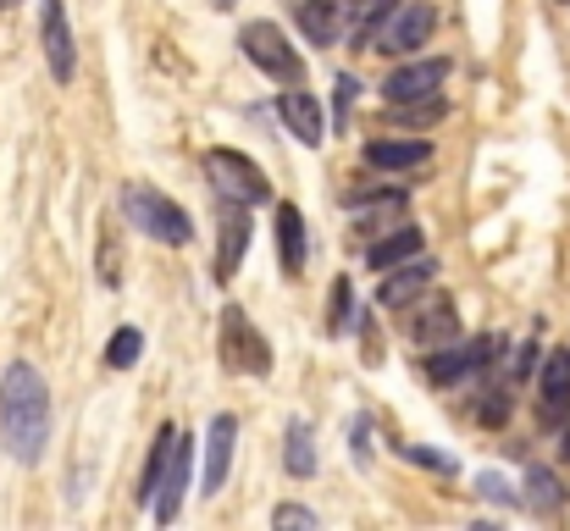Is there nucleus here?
Masks as SVG:
<instances>
[{
  "mask_svg": "<svg viewBox=\"0 0 570 531\" xmlns=\"http://www.w3.org/2000/svg\"><path fill=\"white\" fill-rule=\"evenodd\" d=\"M0 437L22 465H33L50 443V387L28 360H11L0 376Z\"/></svg>",
  "mask_w": 570,
  "mask_h": 531,
  "instance_id": "1",
  "label": "nucleus"
},
{
  "mask_svg": "<svg viewBox=\"0 0 570 531\" xmlns=\"http://www.w3.org/2000/svg\"><path fill=\"white\" fill-rule=\"evenodd\" d=\"M122 216H128L145 238L173 244V249H184V244L194 238L189 210H184L178 199H167L161 188H150V183H128V188H122Z\"/></svg>",
  "mask_w": 570,
  "mask_h": 531,
  "instance_id": "2",
  "label": "nucleus"
},
{
  "mask_svg": "<svg viewBox=\"0 0 570 531\" xmlns=\"http://www.w3.org/2000/svg\"><path fill=\"white\" fill-rule=\"evenodd\" d=\"M432 33H438V6L432 0H399L377 22V33L366 39V50H377V56H415L421 45H432Z\"/></svg>",
  "mask_w": 570,
  "mask_h": 531,
  "instance_id": "3",
  "label": "nucleus"
},
{
  "mask_svg": "<svg viewBox=\"0 0 570 531\" xmlns=\"http://www.w3.org/2000/svg\"><path fill=\"white\" fill-rule=\"evenodd\" d=\"M205 177H210L216 199H233V205H249V210L272 199V177L261 173L244 150H210L205 156Z\"/></svg>",
  "mask_w": 570,
  "mask_h": 531,
  "instance_id": "4",
  "label": "nucleus"
},
{
  "mask_svg": "<svg viewBox=\"0 0 570 531\" xmlns=\"http://www.w3.org/2000/svg\"><path fill=\"white\" fill-rule=\"evenodd\" d=\"M238 45H244V56H249L266 78H277V83H305V61H299V50L288 45V33H283L277 22H249V28L238 33Z\"/></svg>",
  "mask_w": 570,
  "mask_h": 531,
  "instance_id": "5",
  "label": "nucleus"
},
{
  "mask_svg": "<svg viewBox=\"0 0 570 531\" xmlns=\"http://www.w3.org/2000/svg\"><path fill=\"white\" fill-rule=\"evenodd\" d=\"M222 365H227V371H249V376H266V371H272L266 338L249 327V316H244L238 305L222 311Z\"/></svg>",
  "mask_w": 570,
  "mask_h": 531,
  "instance_id": "6",
  "label": "nucleus"
},
{
  "mask_svg": "<svg viewBox=\"0 0 570 531\" xmlns=\"http://www.w3.org/2000/svg\"><path fill=\"white\" fill-rule=\"evenodd\" d=\"M39 39H45L50 78L72 83L78 78V45H72V28H67V0H39Z\"/></svg>",
  "mask_w": 570,
  "mask_h": 531,
  "instance_id": "7",
  "label": "nucleus"
},
{
  "mask_svg": "<svg viewBox=\"0 0 570 531\" xmlns=\"http://www.w3.org/2000/svg\"><path fill=\"white\" fill-rule=\"evenodd\" d=\"M432 283H438V260L410 255V260H399V266H387V272H382L377 305H382V311H404V305H415Z\"/></svg>",
  "mask_w": 570,
  "mask_h": 531,
  "instance_id": "8",
  "label": "nucleus"
},
{
  "mask_svg": "<svg viewBox=\"0 0 570 531\" xmlns=\"http://www.w3.org/2000/svg\"><path fill=\"white\" fill-rule=\"evenodd\" d=\"M216 222H222V238H216V283H233L238 277V260H244V244H249V205H233V199H216Z\"/></svg>",
  "mask_w": 570,
  "mask_h": 531,
  "instance_id": "9",
  "label": "nucleus"
},
{
  "mask_svg": "<svg viewBox=\"0 0 570 531\" xmlns=\"http://www.w3.org/2000/svg\"><path fill=\"white\" fill-rule=\"evenodd\" d=\"M493 350H499V338H454V344H443V350H432V360H426V376L438 382V387H454L460 376H471V371H482L488 360H493Z\"/></svg>",
  "mask_w": 570,
  "mask_h": 531,
  "instance_id": "10",
  "label": "nucleus"
},
{
  "mask_svg": "<svg viewBox=\"0 0 570 531\" xmlns=\"http://www.w3.org/2000/svg\"><path fill=\"white\" fill-rule=\"evenodd\" d=\"M443 78H449V61H443V56L404 61V67H393V72H387V83H382V100H387V106H399V100L438 95V89H443Z\"/></svg>",
  "mask_w": 570,
  "mask_h": 531,
  "instance_id": "11",
  "label": "nucleus"
},
{
  "mask_svg": "<svg viewBox=\"0 0 570 531\" xmlns=\"http://www.w3.org/2000/svg\"><path fill=\"white\" fill-rule=\"evenodd\" d=\"M570 415V350H554L543 360V376H538V421L549 432H560Z\"/></svg>",
  "mask_w": 570,
  "mask_h": 531,
  "instance_id": "12",
  "label": "nucleus"
},
{
  "mask_svg": "<svg viewBox=\"0 0 570 531\" xmlns=\"http://www.w3.org/2000/svg\"><path fill=\"white\" fill-rule=\"evenodd\" d=\"M344 205L355 210V227H361V233H387V227L404 216L410 194H404V188H355Z\"/></svg>",
  "mask_w": 570,
  "mask_h": 531,
  "instance_id": "13",
  "label": "nucleus"
},
{
  "mask_svg": "<svg viewBox=\"0 0 570 531\" xmlns=\"http://www.w3.org/2000/svg\"><path fill=\"white\" fill-rule=\"evenodd\" d=\"M184 488H189V443H184V437H173L167 471H161L156 499H150V515H156L161 527H167V521H178V510H184Z\"/></svg>",
  "mask_w": 570,
  "mask_h": 531,
  "instance_id": "14",
  "label": "nucleus"
},
{
  "mask_svg": "<svg viewBox=\"0 0 570 531\" xmlns=\"http://www.w3.org/2000/svg\"><path fill=\"white\" fill-rule=\"evenodd\" d=\"M277 111H283V122H288V134L305 145V150H316L322 139H327V122H322V106L305 95V83H288L283 89V100H277Z\"/></svg>",
  "mask_w": 570,
  "mask_h": 531,
  "instance_id": "15",
  "label": "nucleus"
},
{
  "mask_svg": "<svg viewBox=\"0 0 570 531\" xmlns=\"http://www.w3.org/2000/svg\"><path fill=\"white\" fill-rule=\"evenodd\" d=\"M233 443H238V421H233V415H216L210 432H205V493H222V488H227Z\"/></svg>",
  "mask_w": 570,
  "mask_h": 531,
  "instance_id": "16",
  "label": "nucleus"
},
{
  "mask_svg": "<svg viewBox=\"0 0 570 531\" xmlns=\"http://www.w3.org/2000/svg\"><path fill=\"white\" fill-rule=\"evenodd\" d=\"M432 161L426 139H372L366 145V167L372 173H421Z\"/></svg>",
  "mask_w": 570,
  "mask_h": 531,
  "instance_id": "17",
  "label": "nucleus"
},
{
  "mask_svg": "<svg viewBox=\"0 0 570 531\" xmlns=\"http://www.w3.org/2000/svg\"><path fill=\"white\" fill-rule=\"evenodd\" d=\"M410 338H415L421 350H443V344H454V338H460V311H454V299H432V305H421L415 322H410Z\"/></svg>",
  "mask_w": 570,
  "mask_h": 531,
  "instance_id": "18",
  "label": "nucleus"
},
{
  "mask_svg": "<svg viewBox=\"0 0 570 531\" xmlns=\"http://www.w3.org/2000/svg\"><path fill=\"white\" fill-rule=\"evenodd\" d=\"M288 11H294V22H299V33L311 45H333L338 28H344V6L338 0H288Z\"/></svg>",
  "mask_w": 570,
  "mask_h": 531,
  "instance_id": "19",
  "label": "nucleus"
},
{
  "mask_svg": "<svg viewBox=\"0 0 570 531\" xmlns=\"http://www.w3.org/2000/svg\"><path fill=\"white\" fill-rule=\"evenodd\" d=\"M277 260L288 277H299V266H305V216L294 199H277Z\"/></svg>",
  "mask_w": 570,
  "mask_h": 531,
  "instance_id": "20",
  "label": "nucleus"
},
{
  "mask_svg": "<svg viewBox=\"0 0 570 531\" xmlns=\"http://www.w3.org/2000/svg\"><path fill=\"white\" fill-rule=\"evenodd\" d=\"M421 249H426V233L404 222V227H393V233H382L377 244L366 249V260H372L377 272H387V266H399V260H410V255H421Z\"/></svg>",
  "mask_w": 570,
  "mask_h": 531,
  "instance_id": "21",
  "label": "nucleus"
},
{
  "mask_svg": "<svg viewBox=\"0 0 570 531\" xmlns=\"http://www.w3.org/2000/svg\"><path fill=\"white\" fill-rule=\"evenodd\" d=\"M283 465H288V476H316V432H311V421H288Z\"/></svg>",
  "mask_w": 570,
  "mask_h": 531,
  "instance_id": "22",
  "label": "nucleus"
},
{
  "mask_svg": "<svg viewBox=\"0 0 570 531\" xmlns=\"http://www.w3.org/2000/svg\"><path fill=\"white\" fill-rule=\"evenodd\" d=\"M393 6H399V0H350V6H344V28H350V33L366 45V39L377 33V22L393 11Z\"/></svg>",
  "mask_w": 570,
  "mask_h": 531,
  "instance_id": "23",
  "label": "nucleus"
},
{
  "mask_svg": "<svg viewBox=\"0 0 570 531\" xmlns=\"http://www.w3.org/2000/svg\"><path fill=\"white\" fill-rule=\"evenodd\" d=\"M173 437H178V426H161V432H156V449H150V465H145V482H139V499H145V504L156 499V482H161V471H167Z\"/></svg>",
  "mask_w": 570,
  "mask_h": 531,
  "instance_id": "24",
  "label": "nucleus"
},
{
  "mask_svg": "<svg viewBox=\"0 0 570 531\" xmlns=\"http://www.w3.org/2000/svg\"><path fill=\"white\" fill-rule=\"evenodd\" d=\"M449 106L438 100V95H421V100H399L393 106V122H404V128H426V122H438Z\"/></svg>",
  "mask_w": 570,
  "mask_h": 531,
  "instance_id": "25",
  "label": "nucleus"
},
{
  "mask_svg": "<svg viewBox=\"0 0 570 531\" xmlns=\"http://www.w3.org/2000/svg\"><path fill=\"white\" fill-rule=\"evenodd\" d=\"M139 350H145V333H139V327H122V333H111V344H106V365H111V371H128V365H139Z\"/></svg>",
  "mask_w": 570,
  "mask_h": 531,
  "instance_id": "26",
  "label": "nucleus"
},
{
  "mask_svg": "<svg viewBox=\"0 0 570 531\" xmlns=\"http://www.w3.org/2000/svg\"><path fill=\"white\" fill-rule=\"evenodd\" d=\"M476 421L482 426H504L510 421V387H488L482 404H476Z\"/></svg>",
  "mask_w": 570,
  "mask_h": 531,
  "instance_id": "27",
  "label": "nucleus"
},
{
  "mask_svg": "<svg viewBox=\"0 0 570 531\" xmlns=\"http://www.w3.org/2000/svg\"><path fill=\"white\" fill-rule=\"evenodd\" d=\"M527 504H532L538 515H554V510H560V488H554L549 471H532V493H527Z\"/></svg>",
  "mask_w": 570,
  "mask_h": 531,
  "instance_id": "28",
  "label": "nucleus"
},
{
  "mask_svg": "<svg viewBox=\"0 0 570 531\" xmlns=\"http://www.w3.org/2000/svg\"><path fill=\"white\" fill-rule=\"evenodd\" d=\"M350 311H355V288H350V277H338V283H333V316H327V333H344V327H350Z\"/></svg>",
  "mask_w": 570,
  "mask_h": 531,
  "instance_id": "29",
  "label": "nucleus"
},
{
  "mask_svg": "<svg viewBox=\"0 0 570 531\" xmlns=\"http://www.w3.org/2000/svg\"><path fill=\"white\" fill-rule=\"evenodd\" d=\"M272 527H299V531H316V510H305V504H277L272 510Z\"/></svg>",
  "mask_w": 570,
  "mask_h": 531,
  "instance_id": "30",
  "label": "nucleus"
},
{
  "mask_svg": "<svg viewBox=\"0 0 570 531\" xmlns=\"http://www.w3.org/2000/svg\"><path fill=\"white\" fill-rule=\"evenodd\" d=\"M355 95H361V83H355L350 72H338V83H333V117H338V122H350V111H355Z\"/></svg>",
  "mask_w": 570,
  "mask_h": 531,
  "instance_id": "31",
  "label": "nucleus"
},
{
  "mask_svg": "<svg viewBox=\"0 0 570 531\" xmlns=\"http://www.w3.org/2000/svg\"><path fill=\"white\" fill-rule=\"evenodd\" d=\"M399 454H404V460H415V465H432L438 476H454V471H460L449 454H432V449H410V443H399Z\"/></svg>",
  "mask_w": 570,
  "mask_h": 531,
  "instance_id": "32",
  "label": "nucleus"
},
{
  "mask_svg": "<svg viewBox=\"0 0 570 531\" xmlns=\"http://www.w3.org/2000/svg\"><path fill=\"white\" fill-rule=\"evenodd\" d=\"M532 371H538V344H521V354L510 360V376H515V382H527Z\"/></svg>",
  "mask_w": 570,
  "mask_h": 531,
  "instance_id": "33",
  "label": "nucleus"
},
{
  "mask_svg": "<svg viewBox=\"0 0 570 531\" xmlns=\"http://www.w3.org/2000/svg\"><path fill=\"white\" fill-rule=\"evenodd\" d=\"M476 488H482V493H488L493 504H521V499H515V493H510V488H504L499 476H476Z\"/></svg>",
  "mask_w": 570,
  "mask_h": 531,
  "instance_id": "34",
  "label": "nucleus"
},
{
  "mask_svg": "<svg viewBox=\"0 0 570 531\" xmlns=\"http://www.w3.org/2000/svg\"><path fill=\"white\" fill-rule=\"evenodd\" d=\"M366 437H372V426L355 421V454H361V460H372V443H366Z\"/></svg>",
  "mask_w": 570,
  "mask_h": 531,
  "instance_id": "35",
  "label": "nucleus"
},
{
  "mask_svg": "<svg viewBox=\"0 0 570 531\" xmlns=\"http://www.w3.org/2000/svg\"><path fill=\"white\" fill-rule=\"evenodd\" d=\"M560 432H566V426H560ZM560 449H566V460H570V432H566V443H560Z\"/></svg>",
  "mask_w": 570,
  "mask_h": 531,
  "instance_id": "36",
  "label": "nucleus"
},
{
  "mask_svg": "<svg viewBox=\"0 0 570 531\" xmlns=\"http://www.w3.org/2000/svg\"><path fill=\"white\" fill-rule=\"evenodd\" d=\"M0 6H17V0H0Z\"/></svg>",
  "mask_w": 570,
  "mask_h": 531,
  "instance_id": "37",
  "label": "nucleus"
}]
</instances>
